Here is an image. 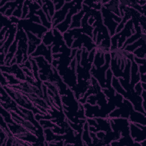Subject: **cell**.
<instances>
[{
    "label": "cell",
    "mask_w": 146,
    "mask_h": 146,
    "mask_svg": "<svg viewBox=\"0 0 146 146\" xmlns=\"http://www.w3.org/2000/svg\"><path fill=\"white\" fill-rule=\"evenodd\" d=\"M138 67H139V71L140 74H145V72H146L145 64L139 65Z\"/></svg>",
    "instance_id": "45"
},
{
    "label": "cell",
    "mask_w": 146,
    "mask_h": 146,
    "mask_svg": "<svg viewBox=\"0 0 146 146\" xmlns=\"http://www.w3.org/2000/svg\"><path fill=\"white\" fill-rule=\"evenodd\" d=\"M128 119L129 121L131 123H138L144 125H146L145 115L139 111H135L134 109L131 112Z\"/></svg>",
    "instance_id": "23"
},
{
    "label": "cell",
    "mask_w": 146,
    "mask_h": 146,
    "mask_svg": "<svg viewBox=\"0 0 146 146\" xmlns=\"http://www.w3.org/2000/svg\"><path fill=\"white\" fill-rule=\"evenodd\" d=\"M9 86L14 89L20 91L24 94L36 95L44 98V94L42 90V87L40 88L36 86L33 85L26 80L21 81L19 84L17 85Z\"/></svg>",
    "instance_id": "13"
},
{
    "label": "cell",
    "mask_w": 146,
    "mask_h": 146,
    "mask_svg": "<svg viewBox=\"0 0 146 146\" xmlns=\"http://www.w3.org/2000/svg\"><path fill=\"white\" fill-rule=\"evenodd\" d=\"M3 87L6 90L7 92L9 94V95L16 102L18 106L31 110L35 115L45 114L40 111L39 109H38L36 107H35L34 104L28 98V97L20 91L14 89L9 86H4Z\"/></svg>",
    "instance_id": "2"
},
{
    "label": "cell",
    "mask_w": 146,
    "mask_h": 146,
    "mask_svg": "<svg viewBox=\"0 0 146 146\" xmlns=\"http://www.w3.org/2000/svg\"><path fill=\"white\" fill-rule=\"evenodd\" d=\"M17 28L16 36L18 39V42L14 58L16 59L17 63L20 65L29 59L28 39L26 32L21 27Z\"/></svg>",
    "instance_id": "3"
},
{
    "label": "cell",
    "mask_w": 146,
    "mask_h": 146,
    "mask_svg": "<svg viewBox=\"0 0 146 146\" xmlns=\"http://www.w3.org/2000/svg\"><path fill=\"white\" fill-rule=\"evenodd\" d=\"M43 83L47 87V93L52 107L59 111H63L61 96L58 88L48 82H43Z\"/></svg>",
    "instance_id": "12"
},
{
    "label": "cell",
    "mask_w": 146,
    "mask_h": 146,
    "mask_svg": "<svg viewBox=\"0 0 146 146\" xmlns=\"http://www.w3.org/2000/svg\"><path fill=\"white\" fill-rule=\"evenodd\" d=\"M23 3H24L23 1H19V2L17 8L15 9V10L13 12V16L15 17H17V18H18L19 19H21L22 18Z\"/></svg>",
    "instance_id": "38"
},
{
    "label": "cell",
    "mask_w": 146,
    "mask_h": 146,
    "mask_svg": "<svg viewBox=\"0 0 146 146\" xmlns=\"http://www.w3.org/2000/svg\"><path fill=\"white\" fill-rule=\"evenodd\" d=\"M17 27L22 28L25 32L31 33L41 39L48 30L42 25L32 22L29 19H21L17 24Z\"/></svg>",
    "instance_id": "8"
},
{
    "label": "cell",
    "mask_w": 146,
    "mask_h": 146,
    "mask_svg": "<svg viewBox=\"0 0 146 146\" xmlns=\"http://www.w3.org/2000/svg\"><path fill=\"white\" fill-rule=\"evenodd\" d=\"M1 72L12 74L21 81L26 80V75L22 68L17 63L9 66H1Z\"/></svg>",
    "instance_id": "17"
},
{
    "label": "cell",
    "mask_w": 146,
    "mask_h": 146,
    "mask_svg": "<svg viewBox=\"0 0 146 146\" xmlns=\"http://www.w3.org/2000/svg\"><path fill=\"white\" fill-rule=\"evenodd\" d=\"M140 82L146 83V75L145 74H140Z\"/></svg>",
    "instance_id": "47"
},
{
    "label": "cell",
    "mask_w": 146,
    "mask_h": 146,
    "mask_svg": "<svg viewBox=\"0 0 146 146\" xmlns=\"http://www.w3.org/2000/svg\"><path fill=\"white\" fill-rule=\"evenodd\" d=\"M110 53L111 55L110 67L113 76L123 78V72L128 60H133V54L121 48L111 50Z\"/></svg>",
    "instance_id": "1"
},
{
    "label": "cell",
    "mask_w": 146,
    "mask_h": 146,
    "mask_svg": "<svg viewBox=\"0 0 146 146\" xmlns=\"http://www.w3.org/2000/svg\"><path fill=\"white\" fill-rule=\"evenodd\" d=\"M10 113L11 114L13 120L15 123L21 124L27 130L36 136V137L38 138L40 145H48V143L45 140L44 135L40 133L30 121L24 119L14 111H11Z\"/></svg>",
    "instance_id": "7"
},
{
    "label": "cell",
    "mask_w": 146,
    "mask_h": 146,
    "mask_svg": "<svg viewBox=\"0 0 146 146\" xmlns=\"http://www.w3.org/2000/svg\"><path fill=\"white\" fill-rule=\"evenodd\" d=\"M132 54L137 58H145V44L137 48L132 52Z\"/></svg>",
    "instance_id": "37"
},
{
    "label": "cell",
    "mask_w": 146,
    "mask_h": 146,
    "mask_svg": "<svg viewBox=\"0 0 146 146\" xmlns=\"http://www.w3.org/2000/svg\"><path fill=\"white\" fill-rule=\"evenodd\" d=\"M145 129L140 128L137 123L129 122L130 135L135 142L141 143L146 140Z\"/></svg>",
    "instance_id": "18"
},
{
    "label": "cell",
    "mask_w": 146,
    "mask_h": 146,
    "mask_svg": "<svg viewBox=\"0 0 146 146\" xmlns=\"http://www.w3.org/2000/svg\"><path fill=\"white\" fill-rule=\"evenodd\" d=\"M145 34L143 33L142 36L139 39H137V41H135L133 43H132L131 44L127 45V46H125L124 49H125V50L132 52L135 50H136L137 48L143 46V45H145Z\"/></svg>",
    "instance_id": "28"
},
{
    "label": "cell",
    "mask_w": 146,
    "mask_h": 146,
    "mask_svg": "<svg viewBox=\"0 0 146 146\" xmlns=\"http://www.w3.org/2000/svg\"><path fill=\"white\" fill-rule=\"evenodd\" d=\"M141 87H142L143 90H145L146 91V83L141 82Z\"/></svg>",
    "instance_id": "48"
},
{
    "label": "cell",
    "mask_w": 146,
    "mask_h": 146,
    "mask_svg": "<svg viewBox=\"0 0 146 146\" xmlns=\"http://www.w3.org/2000/svg\"><path fill=\"white\" fill-rule=\"evenodd\" d=\"M112 130L121 133V137L131 136L129 121L128 119L121 117L109 118Z\"/></svg>",
    "instance_id": "9"
},
{
    "label": "cell",
    "mask_w": 146,
    "mask_h": 146,
    "mask_svg": "<svg viewBox=\"0 0 146 146\" xmlns=\"http://www.w3.org/2000/svg\"><path fill=\"white\" fill-rule=\"evenodd\" d=\"M4 75V76L6 78L7 82H8V86H14V85H17L20 83L21 82L20 80L17 79L14 75L5 72H2Z\"/></svg>",
    "instance_id": "36"
},
{
    "label": "cell",
    "mask_w": 146,
    "mask_h": 146,
    "mask_svg": "<svg viewBox=\"0 0 146 146\" xmlns=\"http://www.w3.org/2000/svg\"><path fill=\"white\" fill-rule=\"evenodd\" d=\"M75 3L76 1H66L62 9L55 11V13L51 20L52 28H54L56 25L60 23L64 20L69 10L75 4Z\"/></svg>",
    "instance_id": "16"
},
{
    "label": "cell",
    "mask_w": 146,
    "mask_h": 146,
    "mask_svg": "<svg viewBox=\"0 0 146 146\" xmlns=\"http://www.w3.org/2000/svg\"><path fill=\"white\" fill-rule=\"evenodd\" d=\"M1 87V106L10 112L14 111L22 116V112L19 110L18 104L9 95L4 87Z\"/></svg>",
    "instance_id": "11"
},
{
    "label": "cell",
    "mask_w": 146,
    "mask_h": 146,
    "mask_svg": "<svg viewBox=\"0 0 146 146\" xmlns=\"http://www.w3.org/2000/svg\"><path fill=\"white\" fill-rule=\"evenodd\" d=\"M52 44L51 46H46L43 43H41L36 48L35 51L30 55L31 57H36L39 56H43L47 62L51 64L53 58L51 48Z\"/></svg>",
    "instance_id": "19"
},
{
    "label": "cell",
    "mask_w": 146,
    "mask_h": 146,
    "mask_svg": "<svg viewBox=\"0 0 146 146\" xmlns=\"http://www.w3.org/2000/svg\"><path fill=\"white\" fill-rule=\"evenodd\" d=\"M133 110L132 103L127 99H123V102L121 106L119 107L115 108L108 116V118H116L121 117L128 119L129 116Z\"/></svg>",
    "instance_id": "14"
},
{
    "label": "cell",
    "mask_w": 146,
    "mask_h": 146,
    "mask_svg": "<svg viewBox=\"0 0 146 146\" xmlns=\"http://www.w3.org/2000/svg\"><path fill=\"white\" fill-rule=\"evenodd\" d=\"M7 140V136L3 131V130L1 129V132H0V145L1 146H5Z\"/></svg>",
    "instance_id": "40"
},
{
    "label": "cell",
    "mask_w": 146,
    "mask_h": 146,
    "mask_svg": "<svg viewBox=\"0 0 146 146\" xmlns=\"http://www.w3.org/2000/svg\"><path fill=\"white\" fill-rule=\"evenodd\" d=\"M19 1H8L5 5L0 7L1 14H2L7 17H10L13 15V12L17 8Z\"/></svg>",
    "instance_id": "21"
},
{
    "label": "cell",
    "mask_w": 146,
    "mask_h": 146,
    "mask_svg": "<svg viewBox=\"0 0 146 146\" xmlns=\"http://www.w3.org/2000/svg\"><path fill=\"white\" fill-rule=\"evenodd\" d=\"M1 116L3 118L7 124L13 123L14 121L12 119L11 114L10 111L5 110L4 108L1 106Z\"/></svg>",
    "instance_id": "35"
},
{
    "label": "cell",
    "mask_w": 146,
    "mask_h": 146,
    "mask_svg": "<svg viewBox=\"0 0 146 146\" xmlns=\"http://www.w3.org/2000/svg\"><path fill=\"white\" fill-rule=\"evenodd\" d=\"M35 14L38 15L40 17V21H41V22H42V25L43 26H44L45 27H46L48 30L52 29V23L48 21L46 14L43 12L42 8L38 10L37 11H36Z\"/></svg>",
    "instance_id": "31"
},
{
    "label": "cell",
    "mask_w": 146,
    "mask_h": 146,
    "mask_svg": "<svg viewBox=\"0 0 146 146\" xmlns=\"http://www.w3.org/2000/svg\"><path fill=\"white\" fill-rule=\"evenodd\" d=\"M9 19L10 21H11V22L13 24H15V25H17L19 21V20L21 19H19L15 17H14V16H11L10 17H9Z\"/></svg>",
    "instance_id": "46"
},
{
    "label": "cell",
    "mask_w": 146,
    "mask_h": 146,
    "mask_svg": "<svg viewBox=\"0 0 146 146\" xmlns=\"http://www.w3.org/2000/svg\"><path fill=\"white\" fill-rule=\"evenodd\" d=\"M82 139L84 145H92V139L90 135L89 125L87 121L83 124Z\"/></svg>",
    "instance_id": "26"
},
{
    "label": "cell",
    "mask_w": 146,
    "mask_h": 146,
    "mask_svg": "<svg viewBox=\"0 0 146 146\" xmlns=\"http://www.w3.org/2000/svg\"><path fill=\"white\" fill-rule=\"evenodd\" d=\"M29 1H24L23 6V10H22V16L21 19H26L27 15L29 13Z\"/></svg>",
    "instance_id": "39"
},
{
    "label": "cell",
    "mask_w": 146,
    "mask_h": 146,
    "mask_svg": "<svg viewBox=\"0 0 146 146\" xmlns=\"http://www.w3.org/2000/svg\"><path fill=\"white\" fill-rule=\"evenodd\" d=\"M105 64L99 68H96L92 65L90 72L93 76L99 83L102 89L107 88L106 82V71L110 67L111 55L110 52L105 54Z\"/></svg>",
    "instance_id": "6"
},
{
    "label": "cell",
    "mask_w": 146,
    "mask_h": 146,
    "mask_svg": "<svg viewBox=\"0 0 146 146\" xmlns=\"http://www.w3.org/2000/svg\"><path fill=\"white\" fill-rule=\"evenodd\" d=\"M105 54L96 51L92 65L96 68H99L105 64Z\"/></svg>",
    "instance_id": "30"
},
{
    "label": "cell",
    "mask_w": 146,
    "mask_h": 146,
    "mask_svg": "<svg viewBox=\"0 0 146 146\" xmlns=\"http://www.w3.org/2000/svg\"><path fill=\"white\" fill-rule=\"evenodd\" d=\"M143 34V33L142 32L141 30L136 31L135 33L133 34H132L130 37H129L128 39H127V40L124 42V43L121 48H124L127 45L131 44L132 43H133L134 42L136 41L137 39H139L142 36Z\"/></svg>",
    "instance_id": "33"
},
{
    "label": "cell",
    "mask_w": 146,
    "mask_h": 146,
    "mask_svg": "<svg viewBox=\"0 0 146 146\" xmlns=\"http://www.w3.org/2000/svg\"><path fill=\"white\" fill-rule=\"evenodd\" d=\"M133 88H134V90H135V91H136V92L137 94H139V95H141V93H142V91H143V88H142V87H141V82H138L137 83H136V84L134 86Z\"/></svg>",
    "instance_id": "42"
},
{
    "label": "cell",
    "mask_w": 146,
    "mask_h": 146,
    "mask_svg": "<svg viewBox=\"0 0 146 146\" xmlns=\"http://www.w3.org/2000/svg\"><path fill=\"white\" fill-rule=\"evenodd\" d=\"M52 2L54 4L56 11L61 9L65 3V1H52Z\"/></svg>",
    "instance_id": "41"
},
{
    "label": "cell",
    "mask_w": 146,
    "mask_h": 146,
    "mask_svg": "<svg viewBox=\"0 0 146 146\" xmlns=\"http://www.w3.org/2000/svg\"><path fill=\"white\" fill-rule=\"evenodd\" d=\"M7 125L11 133L15 137L25 142L30 143L32 145H40L36 136L27 130L21 124L14 121L13 123L7 124Z\"/></svg>",
    "instance_id": "4"
},
{
    "label": "cell",
    "mask_w": 146,
    "mask_h": 146,
    "mask_svg": "<svg viewBox=\"0 0 146 146\" xmlns=\"http://www.w3.org/2000/svg\"><path fill=\"white\" fill-rule=\"evenodd\" d=\"M82 6L83 1H76L75 4L69 10L64 20L60 23L56 25L55 27L62 34L66 32L68 30H69L72 22V16L79 12L82 9Z\"/></svg>",
    "instance_id": "10"
},
{
    "label": "cell",
    "mask_w": 146,
    "mask_h": 146,
    "mask_svg": "<svg viewBox=\"0 0 146 146\" xmlns=\"http://www.w3.org/2000/svg\"><path fill=\"white\" fill-rule=\"evenodd\" d=\"M138 67L139 66L134 62L133 60H131L129 83L133 87L136 83L140 82V75Z\"/></svg>",
    "instance_id": "22"
},
{
    "label": "cell",
    "mask_w": 146,
    "mask_h": 146,
    "mask_svg": "<svg viewBox=\"0 0 146 146\" xmlns=\"http://www.w3.org/2000/svg\"><path fill=\"white\" fill-rule=\"evenodd\" d=\"M54 39V35L52 31V29L48 30L42 36V43L46 46H51L52 44Z\"/></svg>",
    "instance_id": "32"
},
{
    "label": "cell",
    "mask_w": 146,
    "mask_h": 146,
    "mask_svg": "<svg viewBox=\"0 0 146 146\" xmlns=\"http://www.w3.org/2000/svg\"><path fill=\"white\" fill-rule=\"evenodd\" d=\"M28 39V55L30 56L36 50L37 47L42 43V39L29 31H26Z\"/></svg>",
    "instance_id": "20"
},
{
    "label": "cell",
    "mask_w": 146,
    "mask_h": 146,
    "mask_svg": "<svg viewBox=\"0 0 146 146\" xmlns=\"http://www.w3.org/2000/svg\"><path fill=\"white\" fill-rule=\"evenodd\" d=\"M100 12L103 24L107 28L110 36L114 35L116 34V29L121 21L122 18L111 13L103 6L101 8Z\"/></svg>",
    "instance_id": "5"
},
{
    "label": "cell",
    "mask_w": 146,
    "mask_h": 146,
    "mask_svg": "<svg viewBox=\"0 0 146 146\" xmlns=\"http://www.w3.org/2000/svg\"><path fill=\"white\" fill-rule=\"evenodd\" d=\"M8 145H32L30 143L25 142L22 140L18 139V137L14 136V135L7 137V140L6 141L5 146Z\"/></svg>",
    "instance_id": "29"
},
{
    "label": "cell",
    "mask_w": 146,
    "mask_h": 146,
    "mask_svg": "<svg viewBox=\"0 0 146 146\" xmlns=\"http://www.w3.org/2000/svg\"><path fill=\"white\" fill-rule=\"evenodd\" d=\"M8 82L6 78L4 76L3 74L1 72V86H8Z\"/></svg>",
    "instance_id": "44"
},
{
    "label": "cell",
    "mask_w": 146,
    "mask_h": 146,
    "mask_svg": "<svg viewBox=\"0 0 146 146\" xmlns=\"http://www.w3.org/2000/svg\"><path fill=\"white\" fill-rule=\"evenodd\" d=\"M83 4L89 7L96 10L100 11L101 8L102 7V3L101 1H83Z\"/></svg>",
    "instance_id": "34"
},
{
    "label": "cell",
    "mask_w": 146,
    "mask_h": 146,
    "mask_svg": "<svg viewBox=\"0 0 146 146\" xmlns=\"http://www.w3.org/2000/svg\"><path fill=\"white\" fill-rule=\"evenodd\" d=\"M133 60L138 66L145 64V58H140L134 56Z\"/></svg>",
    "instance_id": "43"
},
{
    "label": "cell",
    "mask_w": 146,
    "mask_h": 146,
    "mask_svg": "<svg viewBox=\"0 0 146 146\" xmlns=\"http://www.w3.org/2000/svg\"><path fill=\"white\" fill-rule=\"evenodd\" d=\"M110 145L117 146V145H137L141 146L140 143L135 142L131 136L120 137L119 139L116 141H113L110 143Z\"/></svg>",
    "instance_id": "24"
},
{
    "label": "cell",
    "mask_w": 146,
    "mask_h": 146,
    "mask_svg": "<svg viewBox=\"0 0 146 146\" xmlns=\"http://www.w3.org/2000/svg\"><path fill=\"white\" fill-rule=\"evenodd\" d=\"M119 1H109L107 3L102 6H103L106 9H107L111 13L121 17L119 10Z\"/></svg>",
    "instance_id": "27"
},
{
    "label": "cell",
    "mask_w": 146,
    "mask_h": 146,
    "mask_svg": "<svg viewBox=\"0 0 146 146\" xmlns=\"http://www.w3.org/2000/svg\"><path fill=\"white\" fill-rule=\"evenodd\" d=\"M135 33L133 27V22L131 19H129L124 25V28L118 33L115 34L117 36V48H122L124 42L129 37Z\"/></svg>",
    "instance_id": "15"
},
{
    "label": "cell",
    "mask_w": 146,
    "mask_h": 146,
    "mask_svg": "<svg viewBox=\"0 0 146 146\" xmlns=\"http://www.w3.org/2000/svg\"><path fill=\"white\" fill-rule=\"evenodd\" d=\"M85 13L83 9L79 12L74 14L72 18V22L69 29L81 28V21Z\"/></svg>",
    "instance_id": "25"
}]
</instances>
